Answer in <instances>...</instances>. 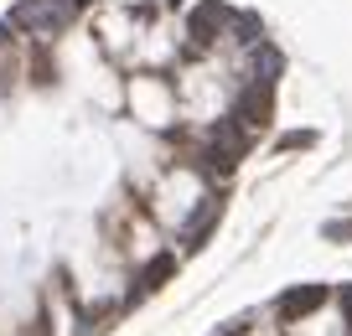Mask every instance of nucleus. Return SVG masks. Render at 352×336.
I'll return each instance as SVG.
<instances>
[{
	"label": "nucleus",
	"mask_w": 352,
	"mask_h": 336,
	"mask_svg": "<svg viewBox=\"0 0 352 336\" xmlns=\"http://www.w3.org/2000/svg\"><path fill=\"white\" fill-rule=\"evenodd\" d=\"M228 5L223 0H202L197 11H192V42H212V36L223 32V21H228Z\"/></svg>",
	"instance_id": "1"
},
{
	"label": "nucleus",
	"mask_w": 352,
	"mask_h": 336,
	"mask_svg": "<svg viewBox=\"0 0 352 336\" xmlns=\"http://www.w3.org/2000/svg\"><path fill=\"white\" fill-rule=\"evenodd\" d=\"M321 300H327V290H321V284H306V290H290L285 300H280V315H285V321H296V315L316 311Z\"/></svg>",
	"instance_id": "2"
},
{
	"label": "nucleus",
	"mask_w": 352,
	"mask_h": 336,
	"mask_svg": "<svg viewBox=\"0 0 352 336\" xmlns=\"http://www.w3.org/2000/svg\"><path fill=\"white\" fill-rule=\"evenodd\" d=\"M171 269H176V259H155L151 269L140 274V284H145V290H155V284H161V280H166V274H171Z\"/></svg>",
	"instance_id": "3"
}]
</instances>
